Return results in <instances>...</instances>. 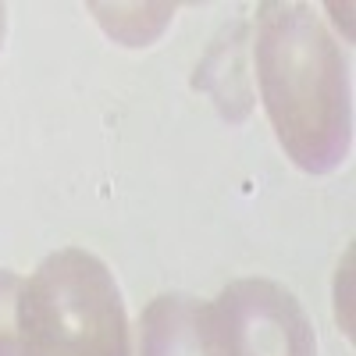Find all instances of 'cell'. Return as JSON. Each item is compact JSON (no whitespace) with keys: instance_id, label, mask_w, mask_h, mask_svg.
Here are the masks:
<instances>
[{"instance_id":"cell-7","label":"cell","mask_w":356,"mask_h":356,"mask_svg":"<svg viewBox=\"0 0 356 356\" xmlns=\"http://www.w3.org/2000/svg\"><path fill=\"white\" fill-rule=\"evenodd\" d=\"M0 356H25V278L0 271Z\"/></svg>"},{"instance_id":"cell-3","label":"cell","mask_w":356,"mask_h":356,"mask_svg":"<svg viewBox=\"0 0 356 356\" xmlns=\"http://www.w3.org/2000/svg\"><path fill=\"white\" fill-rule=\"evenodd\" d=\"M214 307L232 356H317V335L303 303L271 278L228 282Z\"/></svg>"},{"instance_id":"cell-4","label":"cell","mask_w":356,"mask_h":356,"mask_svg":"<svg viewBox=\"0 0 356 356\" xmlns=\"http://www.w3.org/2000/svg\"><path fill=\"white\" fill-rule=\"evenodd\" d=\"M139 356H232L214 303L168 292L143 310Z\"/></svg>"},{"instance_id":"cell-1","label":"cell","mask_w":356,"mask_h":356,"mask_svg":"<svg viewBox=\"0 0 356 356\" xmlns=\"http://www.w3.org/2000/svg\"><path fill=\"white\" fill-rule=\"evenodd\" d=\"M253 65L285 157L310 175L339 168L353 146L349 72L314 8L296 0L260 4Z\"/></svg>"},{"instance_id":"cell-8","label":"cell","mask_w":356,"mask_h":356,"mask_svg":"<svg viewBox=\"0 0 356 356\" xmlns=\"http://www.w3.org/2000/svg\"><path fill=\"white\" fill-rule=\"evenodd\" d=\"M4 22H8V8L0 4V40H4Z\"/></svg>"},{"instance_id":"cell-6","label":"cell","mask_w":356,"mask_h":356,"mask_svg":"<svg viewBox=\"0 0 356 356\" xmlns=\"http://www.w3.org/2000/svg\"><path fill=\"white\" fill-rule=\"evenodd\" d=\"M89 11H97L100 25L125 47L154 43L175 15L171 4H89Z\"/></svg>"},{"instance_id":"cell-5","label":"cell","mask_w":356,"mask_h":356,"mask_svg":"<svg viewBox=\"0 0 356 356\" xmlns=\"http://www.w3.org/2000/svg\"><path fill=\"white\" fill-rule=\"evenodd\" d=\"M246 33H250L246 22H235L228 33H221L211 43L193 79L196 89L211 93V100L228 122H243L253 107V86L246 72Z\"/></svg>"},{"instance_id":"cell-2","label":"cell","mask_w":356,"mask_h":356,"mask_svg":"<svg viewBox=\"0 0 356 356\" xmlns=\"http://www.w3.org/2000/svg\"><path fill=\"white\" fill-rule=\"evenodd\" d=\"M25 356H129V321L107 264L79 246L25 282Z\"/></svg>"}]
</instances>
